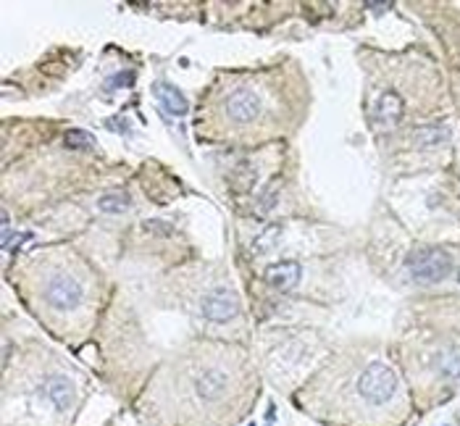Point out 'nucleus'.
<instances>
[{
  "label": "nucleus",
  "instance_id": "f257e3e1",
  "mask_svg": "<svg viewBox=\"0 0 460 426\" xmlns=\"http://www.w3.org/2000/svg\"><path fill=\"white\" fill-rule=\"evenodd\" d=\"M407 271L410 277L421 284H436L450 277L452 271V258L439 250V248H421L407 258Z\"/></svg>",
  "mask_w": 460,
  "mask_h": 426
},
{
  "label": "nucleus",
  "instance_id": "f03ea898",
  "mask_svg": "<svg viewBox=\"0 0 460 426\" xmlns=\"http://www.w3.org/2000/svg\"><path fill=\"white\" fill-rule=\"evenodd\" d=\"M394 389H397V373L384 363H371L358 379V392L374 405L387 402L394 395Z\"/></svg>",
  "mask_w": 460,
  "mask_h": 426
},
{
  "label": "nucleus",
  "instance_id": "7ed1b4c3",
  "mask_svg": "<svg viewBox=\"0 0 460 426\" xmlns=\"http://www.w3.org/2000/svg\"><path fill=\"white\" fill-rule=\"evenodd\" d=\"M45 297H48V303L53 308H61V311H71V308H77L82 303V287H79L77 279H71V277H66V274H58V277H53L48 281V287H45Z\"/></svg>",
  "mask_w": 460,
  "mask_h": 426
},
{
  "label": "nucleus",
  "instance_id": "20e7f679",
  "mask_svg": "<svg viewBox=\"0 0 460 426\" xmlns=\"http://www.w3.org/2000/svg\"><path fill=\"white\" fill-rule=\"evenodd\" d=\"M226 113L237 124H248V121L258 119V113H261V98L250 87H239V90H234V93L226 98Z\"/></svg>",
  "mask_w": 460,
  "mask_h": 426
},
{
  "label": "nucleus",
  "instance_id": "39448f33",
  "mask_svg": "<svg viewBox=\"0 0 460 426\" xmlns=\"http://www.w3.org/2000/svg\"><path fill=\"white\" fill-rule=\"evenodd\" d=\"M203 313L213 324H226V321L234 319L237 313H239V300L229 290H213L203 300Z\"/></svg>",
  "mask_w": 460,
  "mask_h": 426
},
{
  "label": "nucleus",
  "instance_id": "423d86ee",
  "mask_svg": "<svg viewBox=\"0 0 460 426\" xmlns=\"http://www.w3.org/2000/svg\"><path fill=\"white\" fill-rule=\"evenodd\" d=\"M302 277V268L297 261H282V263H271L266 268V281L276 287V290H292L297 287Z\"/></svg>",
  "mask_w": 460,
  "mask_h": 426
},
{
  "label": "nucleus",
  "instance_id": "0eeeda50",
  "mask_svg": "<svg viewBox=\"0 0 460 426\" xmlns=\"http://www.w3.org/2000/svg\"><path fill=\"white\" fill-rule=\"evenodd\" d=\"M403 98L392 90H387V93L379 95V103H376V124H379L381 129H392L400 124L403 119Z\"/></svg>",
  "mask_w": 460,
  "mask_h": 426
},
{
  "label": "nucleus",
  "instance_id": "6e6552de",
  "mask_svg": "<svg viewBox=\"0 0 460 426\" xmlns=\"http://www.w3.org/2000/svg\"><path fill=\"white\" fill-rule=\"evenodd\" d=\"M45 395L58 411H68L71 402H74V385L64 376H50L45 382Z\"/></svg>",
  "mask_w": 460,
  "mask_h": 426
},
{
  "label": "nucleus",
  "instance_id": "1a4fd4ad",
  "mask_svg": "<svg viewBox=\"0 0 460 426\" xmlns=\"http://www.w3.org/2000/svg\"><path fill=\"white\" fill-rule=\"evenodd\" d=\"M156 98L160 100V106L166 108V113L171 116H184L187 113V98L182 95L179 87H174V84H166V82H160L156 84Z\"/></svg>",
  "mask_w": 460,
  "mask_h": 426
},
{
  "label": "nucleus",
  "instance_id": "9d476101",
  "mask_svg": "<svg viewBox=\"0 0 460 426\" xmlns=\"http://www.w3.org/2000/svg\"><path fill=\"white\" fill-rule=\"evenodd\" d=\"M223 389H226V376H223L221 371H208L197 379V392H200V398L216 400L219 395H223Z\"/></svg>",
  "mask_w": 460,
  "mask_h": 426
},
{
  "label": "nucleus",
  "instance_id": "9b49d317",
  "mask_svg": "<svg viewBox=\"0 0 460 426\" xmlns=\"http://www.w3.org/2000/svg\"><path fill=\"white\" fill-rule=\"evenodd\" d=\"M129 195L127 192H121V189H116V192H105L103 198L98 200V208L103 213H124L127 208H129Z\"/></svg>",
  "mask_w": 460,
  "mask_h": 426
},
{
  "label": "nucleus",
  "instance_id": "f8f14e48",
  "mask_svg": "<svg viewBox=\"0 0 460 426\" xmlns=\"http://www.w3.org/2000/svg\"><path fill=\"white\" fill-rule=\"evenodd\" d=\"M64 145L68 150H92L95 147V137L84 129H68L64 134Z\"/></svg>",
  "mask_w": 460,
  "mask_h": 426
},
{
  "label": "nucleus",
  "instance_id": "ddd939ff",
  "mask_svg": "<svg viewBox=\"0 0 460 426\" xmlns=\"http://www.w3.org/2000/svg\"><path fill=\"white\" fill-rule=\"evenodd\" d=\"M447 137L450 134H447L445 127H426V129H421L416 140H418L421 147H436L439 142H445Z\"/></svg>",
  "mask_w": 460,
  "mask_h": 426
},
{
  "label": "nucleus",
  "instance_id": "4468645a",
  "mask_svg": "<svg viewBox=\"0 0 460 426\" xmlns=\"http://www.w3.org/2000/svg\"><path fill=\"white\" fill-rule=\"evenodd\" d=\"M279 232H282L279 227H268L261 234V237H258V240L252 242V248H255L258 253H268V250L274 248V242H276V237H279Z\"/></svg>",
  "mask_w": 460,
  "mask_h": 426
},
{
  "label": "nucleus",
  "instance_id": "2eb2a0df",
  "mask_svg": "<svg viewBox=\"0 0 460 426\" xmlns=\"http://www.w3.org/2000/svg\"><path fill=\"white\" fill-rule=\"evenodd\" d=\"M142 232L153 234V237H169L174 229H171V224H166V221H145Z\"/></svg>",
  "mask_w": 460,
  "mask_h": 426
},
{
  "label": "nucleus",
  "instance_id": "dca6fc26",
  "mask_svg": "<svg viewBox=\"0 0 460 426\" xmlns=\"http://www.w3.org/2000/svg\"><path fill=\"white\" fill-rule=\"evenodd\" d=\"M458 281H460V271H458Z\"/></svg>",
  "mask_w": 460,
  "mask_h": 426
},
{
  "label": "nucleus",
  "instance_id": "f3484780",
  "mask_svg": "<svg viewBox=\"0 0 460 426\" xmlns=\"http://www.w3.org/2000/svg\"><path fill=\"white\" fill-rule=\"evenodd\" d=\"M250 426H255V424H250Z\"/></svg>",
  "mask_w": 460,
  "mask_h": 426
}]
</instances>
